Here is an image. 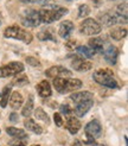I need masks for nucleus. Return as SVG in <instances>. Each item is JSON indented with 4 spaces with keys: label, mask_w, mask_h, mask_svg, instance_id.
Wrapping results in <instances>:
<instances>
[{
    "label": "nucleus",
    "mask_w": 128,
    "mask_h": 146,
    "mask_svg": "<svg viewBox=\"0 0 128 146\" xmlns=\"http://www.w3.org/2000/svg\"><path fill=\"white\" fill-rule=\"evenodd\" d=\"M23 96H21V94L18 93V92H14L11 98H10V106L13 108V109H18L20 108L21 104H23Z\"/></svg>",
    "instance_id": "obj_18"
},
{
    "label": "nucleus",
    "mask_w": 128,
    "mask_h": 146,
    "mask_svg": "<svg viewBox=\"0 0 128 146\" xmlns=\"http://www.w3.org/2000/svg\"><path fill=\"white\" fill-rule=\"evenodd\" d=\"M53 120H55V123L58 127H62L63 126V123H64V121H63V118L61 116V114L59 113H55V115H53Z\"/></svg>",
    "instance_id": "obj_30"
},
{
    "label": "nucleus",
    "mask_w": 128,
    "mask_h": 146,
    "mask_svg": "<svg viewBox=\"0 0 128 146\" xmlns=\"http://www.w3.org/2000/svg\"><path fill=\"white\" fill-rule=\"evenodd\" d=\"M32 146H39V145H32Z\"/></svg>",
    "instance_id": "obj_39"
},
{
    "label": "nucleus",
    "mask_w": 128,
    "mask_h": 146,
    "mask_svg": "<svg viewBox=\"0 0 128 146\" xmlns=\"http://www.w3.org/2000/svg\"><path fill=\"white\" fill-rule=\"evenodd\" d=\"M11 146H26V141L25 140H20V139H14L10 141Z\"/></svg>",
    "instance_id": "obj_32"
},
{
    "label": "nucleus",
    "mask_w": 128,
    "mask_h": 146,
    "mask_svg": "<svg viewBox=\"0 0 128 146\" xmlns=\"http://www.w3.org/2000/svg\"><path fill=\"white\" fill-rule=\"evenodd\" d=\"M26 62H27L28 64L33 65V67H39V65H40V63L38 62V60H36L34 57H27V58H26Z\"/></svg>",
    "instance_id": "obj_33"
},
{
    "label": "nucleus",
    "mask_w": 128,
    "mask_h": 146,
    "mask_svg": "<svg viewBox=\"0 0 128 146\" xmlns=\"http://www.w3.org/2000/svg\"><path fill=\"white\" fill-rule=\"evenodd\" d=\"M11 93V87L6 86L3 89V94H1V101H0V105H1L3 108H5L7 106V102H9V96Z\"/></svg>",
    "instance_id": "obj_23"
},
{
    "label": "nucleus",
    "mask_w": 128,
    "mask_h": 146,
    "mask_svg": "<svg viewBox=\"0 0 128 146\" xmlns=\"http://www.w3.org/2000/svg\"><path fill=\"white\" fill-rule=\"evenodd\" d=\"M80 32L85 36H94L101 32V25L92 18H88L80 25Z\"/></svg>",
    "instance_id": "obj_5"
},
{
    "label": "nucleus",
    "mask_w": 128,
    "mask_h": 146,
    "mask_svg": "<svg viewBox=\"0 0 128 146\" xmlns=\"http://www.w3.org/2000/svg\"><path fill=\"white\" fill-rule=\"evenodd\" d=\"M32 111H33V96L32 95H30L28 96V99H27V102L25 104V106H24V108H23V115L24 116H30L31 115V113H32Z\"/></svg>",
    "instance_id": "obj_22"
},
{
    "label": "nucleus",
    "mask_w": 128,
    "mask_h": 146,
    "mask_svg": "<svg viewBox=\"0 0 128 146\" xmlns=\"http://www.w3.org/2000/svg\"><path fill=\"white\" fill-rule=\"evenodd\" d=\"M23 24L25 26L37 27L40 24L38 11H36V10H28V11H26L25 14H24V17H23Z\"/></svg>",
    "instance_id": "obj_8"
},
{
    "label": "nucleus",
    "mask_w": 128,
    "mask_h": 146,
    "mask_svg": "<svg viewBox=\"0 0 128 146\" xmlns=\"http://www.w3.org/2000/svg\"><path fill=\"white\" fill-rule=\"evenodd\" d=\"M90 13V9L88 5H81L80 9H78V17L80 18H84L85 16H88V14Z\"/></svg>",
    "instance_id": "obj_28"
},
{
    "label": "nucleus",
    "mask_w": 128,
    "mask_h": 146,
    "mask_svg": "<svg viewBox=\"0 0 128 146\" xmlns=\"http://www.w3.org/2000/svg\"><path fill=\"white\" fill-rule=\"evenodd\" d=\"M92 78L95 80V82H97L98 84H102L104 87H108V88H117V82L116 80L114 78L113 71L110 69H98L94 72Z\"/></svg>",
    "instance_id": "obj_3"
},
{
    "label": "nucleus",
    "mask_w": 128,
    "mask_h": 146,
    "mask_svg": "<svg viewBox=\"0 0 128 146\" xmlns=\"http://www.w3.org/2000/svg\"><path fill=\"white\" fill-rule=\"evenodd\" d=\"M94 105V99L92 100H88V101H84L81 102V104H77L75 107V113L77 116H83L84 114H87L88 111Z\"/></svg>",
    "instance_id": "obj_12"
},
{
    "label": "nucleus",
    "mask_w": 128,
    "mask_h": 146,
    "mask_svg": "<svg viewBox=\"0 0 128 146\" xmlns=\"http://www.w3.org/2000/svg\"><path fill=\"white\" fill-rule=\"evenodd\" d=\"M103 40L101 38H91L89 40V45L91 48V50L94 52H100V54H103Z\"/></svg>",
    "instance_id": "obj_17"
},
{
    "label": "nucleus",
    "mask_w": 128,
    "mask_h": 146,
    "mask_svg": "<svg viewBox=\"0 0 128 146\" xmlns=\"http://www.w3.org/2000/svg\"><path fill=\"white\" fill-rule=\"evenodd\" d=\"M49 5H50V9H43L38 11L40 23L50 24L52 21L61 19L63 16H65L68 13V9H64V7L57 6V5H51V4Z\"/></svg>",
    "instance_id": "obj_1"
},
{
    "label": "nucleus",
    "mask_w": 128,
    "mask_h": 146,
    "mask_svg": "<svg viewBox=\"0 0 128 146\" xmlns=\"http://www.w3.org/2000/svg\"><path fill=\"white\" fill-rule=\"evenodd\" d=\"M38 38L40 40H43V42H45V40H53V42H56V38L53 37L52 32L50 30H43V31H40L38 33Z\"/></svg>",
    "instance_id": "obj_24"
},
{
    "label": "nucleus",
    "mask_w": 128,
    "mask_h": 146,
    "mask_svg": "<svg viewBox=\"0 0 128 146\" xmlns=\"http://www.w3.org/2000/svg\"><path fill=\"white\" fill-rule=\"evenodd\" d=\"M71 67L77 71H88L91 68V63L89 61H85L81 57L75 56L73 62H71Z\"/></svg>",
    "instance_id": "obj_11"
},
{
    "label": "nucleus",
    "mask_w": 128,
    "mask_h": 146,
    "mask_svg": "<svg viewBox=\"0 0 128 146\" xmlns=\"http://www.w3.org/2000/svg\"><path fill=\"white\" fill-rule=\"evenodd\" d=\"M18 119H19V116H18V114H16V113H12V114L10 115V120H11L12 122H17Z\"/></svg>",
    "instance_id": "obj_34"
},
{
    "label": "nucleus",
    "mask_w": 128,
    "mask_h": 146,
    "mask_svg": "<svg viewBox=\"0 0 128 146\" xmlns=\"http://www.w3.org/2000/svg\"><path fill=\"white\" fill-rule=\"evenodd\" d=\"M84 132H85V135L88 137L87 144H92L96 138H98L100 135H101V132H102L101 123H100L97 120L90 121L89 123H87V125H85Z\"/></svg>",
    "instance_id": "obj_6"
},
{
    "label": "nucleus",
    "mask_w": 128,
    "mask_h": 146,
    "mask_svg": "<svg viewBox=\"0 0 128 146\" xmlns=\"http://www.w3.org/2000/svg\"><path fill=\"white\" fill-rule=\"evenodd\" d=\"M67 128L71 134H76L81 128V122L75 116H69L67 120Z\"/></svg>",
    "instance_id": "obj_15"
},
{
    "label": "nucleus",
    "mask_w": 128,
    "mask_h": 146,
    "mask_svg": "<svg viewBox=\"0 0 128 146\" xmlns=\"http://www.w3.org/2000/svg\"><path fill=\"white\" fill-rule=\"evenodd\" d=\"M0 25H1V18H0Z\"/></svg>",
    "instance_id": "obj_37"
},
{
    "label": "nucleus",
    "mask_w": 128,
    "mask_h": 146,
    "mask_svg": "<svg viewBox=\"0 0 128 146\" xmlns=\"http://www.w3.org/2000/svg\"><path fill=\"white\" fill-rule=\"evenodd\" d=\"M26 83H28V78L26 75H19V76H16L13 80H12V84L13 86H25Z\"/></svg>",
    "instance_id": "obj_26"
},
{
    "label": "nucleus",
    "mask_w": 128,
    "mask_h": 146,
    "mask_svg": "<svg viewBox=\"0 0 128 146\" xmlns=\"http://www.w3.org/2000/svg\"><path fill=\"white\" fill-rule=\"evenodd\" d=\"M24 125L28 131H31V132H33L36 134H40L43 132V128L39 125H37V123L34 122V120H32V119H26Z\"/></svg>",
    "instance_id": "obj_20"
},
{
    "label": "nucleus",
    "mask_w": 128,
    "mask_h": 146,
    "mask_svg": "<svg viewBox=\"0 0 128 146\" xmlns=\"http://www.w3.org/2000/svg\"><path fill=\"white\" fill-rule=\"evenodd\" d=\"M4 37L5 38H13V39H19V40H23L24 43L28 44V43L32 42V35L24 30V29H21L20 26H10L7 27L6 30L4 31Z\"/></svg>",
    "instance_id": "obj_4"
},
{
    "label": "nucleus",
    "mask_w": 128,
    "mask_h": 146,
    "mask_svg": "<svg viewBox=\"0 0 128 146\" xmlns=\"http://www.w3.org/2000/svg\"><path fill=\"white\" fill-rule=\"evenodd\" d=\"M77 51L81 55H83L84 57H87V58H92V57H94V55H95V52L91 49H89L88 46H84V45L78 46L77 48Z\"/></svg>",
    "instance_id": "obj_25"
},
{
    "label": "nucleus",
    "mask_w": 128,
    "mask_h": 146,
    "mask_svg": "<svg viewBox=\"0 0 128 146\" xmlns=\"http://www.w3.org/2000/svg\"><path fill=\"white\" fill-rule=\"evenodd\" d=\"M34 115H36V118H37L38 120H42V121H44V122H46V123H49V122H50L48 114H46L44 111H43L42 108H36V111H34Z\"/></svg>",
    "instance_id": "obj_27"
},
{
    "label": "nucleus",
    "mask_w": 128,
    "mask_h": 146,
    "mask_svg": "<svg viewBox=\"0 0 128 146\" xmlns=\"http://www.w3.org/2000/svg\"><path fill=\"white\" fill-rule=\"evenodd\" d=\"M45 75L48 77L55 78V77H61V76H71L73 72H71L70 70H68L67 68L61 67V65H57V67H51L50 69H48L45 71Z\"/></svg>",
    "instance_id": "obj_9"
},
{
    "label": "nucleus",
    "mask_w": 128,
    "mask_h": 146,
    "mask_svg": "<svg viewBox=\"0 0 128 146\" xmlns=\"http://www.w3.org/2000/svg\"><path fill=\"white\" fill-rule=\"evenodd\" d=\"M92 146H104V145H100V144H96V145H92Z\"/></svg>",
    "instance_id": "obj_36"
},
{
    "label": "nucleus",
    "mask_w": 128,
    "mask_h": 146,
    "mask_svg": "<svg viewBox=\"0 0 128 146\" xmlns=\"http://www.w3.org/2000/svg\"><path fill=\"white\" fill-rule=\"evenodd\" d=\"M65 1H73V0H65Z\"/></svg>",
    "instance_id": "obj_38"
},
{
    "label": "nucleus",
    "mask_w": 128,
    "mask_h": 146,
    "mask_svg": "<svg viewBox=\"0 0 128 146\" xmlns=\"http://www.w3.org/2000/svg\"><path fill=\"white\" fill-rule=\"evenodd\" d=\"M110 36L113 39L115 40H121L122 38H125L127 36V29H122V27H117V29H114V30L110 32Z\"/></svg>",
    "instance_id": "obj_21"
},
{
    "label": "nucleus",
    "mask_w": 128,
    "mask_h": 146,
    "mask_svg": "<svg viewBox=\"0 0 128 146\" xmlns=\"http://www.w3.org/2000/svg\"><path fill=\"white\" fill-rule=\"evenodd\" d=\"M117 56H119L117 48L112 45V44H109L108 46H107V49L103 50V57L109 64H113V65L115 64L116 61H117Z\"/></svg>",
    "instance_id": "obj_10"
},
{
    "label": "nucleus",
    "mask_w": 128,
    "mask_h": 146,
    "mask_svg": "<svg viewBox=\"0 0 128 146\" xmlns=\"http://www.w3.org/2000/svg\"><path fill=\"white\" fill-rule=\"evenodd\" d=\"M37 92L42 98H49L51 96V87L48 81H42L37 86Z\"/></svg>",
    "instance_id": "obj_16"
},
{
    "label": "nucleus",
    "mask_w": 128,
    "mask_h": 146,
    "mask_svg": "<svg viewBox=\"0 0 128 146\" xmlns=\"http://www.w3.org/2000/svg\"><path fill=\"white\" fill-rule=\"evenodd\" d=\"M73 146H82V143L80 140H75L74 144H73Z\"/></svg>",
    "instance_id": "obj_35"
},
{
    "label": "nucleus",
    "mask_w": 128,
    "mask_h": 146,
    "mask_svg": "<svg viewBox=\"0 0 128 146\" xmlns=\"http://www.w3.org/2000/svg\"><path fill=\"white\" fill-rule=\"evenodd\" d=\"M59 109H61V113L64 114V115H70L71 112H73V109H71L68 105H62Z\"/></svg>",
    "instance_id": "obj_31"
},
{
    "label": "nucleus",
    "mask_w": 128,
    "mask_h": 146,
    "mask_svg": "<svg viewBox=\"0 0 128 146\" xmlns=\"http://www.w3.org/2000/svg\"><path fill=\"white\" fill-rule=\"evenodd\" d=\"M53 86L56 90L61 94H67L75 89H80L82 87V81L77 78H63V77H55Z\"/></svg>",
    "instance_id": "obj_2"
},
{
    "label": "nucleus",
    "mask_w": 128,
    "mask_h": 146,
    "mask_svg": "<svg viewBox=\"0 0 128 146\" xmlns=\"http://www.w3.org/2000/svg\"><path fill=\"white\" fill-rule=\"evenodd\" d=\"M24 4H37V5H46L48 0H19Z\"/></svg>",
    "instance_id": "obj_29"
},
{
    "label": "nucleus",
    "mask_w": 128,
    "mask_h": 146,
    "mask_svg": "<svg viewBox=\"0 0 128 146\" xmlns=\"http://www.w3.org/2000/svg\"><path fill=\"white\" fill-rule=\"evenodd\" d=\"M24 70V65L20 62H11L0 68V77H9L17 75Z\"/></svg>",
    "instance_id": "obj_7"
},
{
    "label": "nucleus",
    "mask_w": 128,
    "mask_h": 146,
    "mask_svg": "<svg viewBox=\"0 0 128 146\" xmlns=\"http://www.w3.org/2000/svg\"><path fill=\"white\" fill-rule=\"evenodd\" d=\"M6 132L9 133L11 137H14L16 139H26L27 134L24 129H19L16 127H7L6 128Z\"/></svg>",
    "instance_id": "obj_19"
},
{
    "label": "nucleus",
    "mask_w": 128,
    "mask_h": 146,
    "mask_svg": "<svg viewBox=\"0 0 128 146\" xmlns=\"http://www.w3.org/2000/svg\"><path fill=\"white\" fill-rule=\"evenodd\" d=\"M70 99L77 105V104H81V102H84V101L92 100L94 99V95H92V93H90V92H78V93L73 94V95L70 96Z\"/></svg>",
    "instance_id": "obj_13"
},
{
    "label": "nucleus",
    "mask_w": 128,
    "mask_h": 146,
    "mask_svg": "<svg viewBox=\"0 0 128 146\" xmlns=\"http://www.w3.org/2000/svg\"><path fill=\"white\" fill-rule=\"evenodd\" d=\"M74 24L71 23L70 20H65V21H63V23L59 25V29H58V33L62 38H68L71 31L74 30Z\"/></svg>",
    "instance_id": "obj_14"
}]
</instances>
